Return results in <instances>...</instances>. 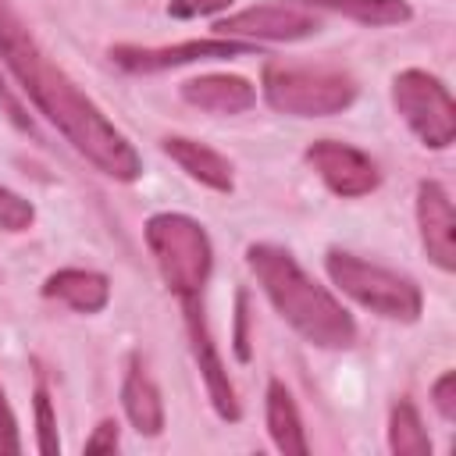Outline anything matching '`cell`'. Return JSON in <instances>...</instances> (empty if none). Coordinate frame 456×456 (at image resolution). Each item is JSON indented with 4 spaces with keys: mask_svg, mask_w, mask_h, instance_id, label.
<instances>
[{
    "mask_svg": "<svg viewBox=\"0 0 456 456\" xmlns=\"http://www.w3.org/2000/svg\"><path fill=\"white\" fill-rule=\"evenodd\" d=\"M0 57L21 82L25 96L39 107V114L96 171L114 182H135L142 175V160L125 132L114 128V121H107V114L78 89V82L39 46L11 0H0Z\"/></svg>",
    "mask_w": 456,
    "mask_h": 456,
    "instance_id": "6da1fadb",
    "label": "cell"
},
{
    "mask_svg": "<svg viewBox=\"0 0 456 456\" xmlns=\"http://www.w3.org/2000/svg\"><path fill=\"white\" fill-rule=\"evenodd\" d=\"M246 267L253 271V278L260 281L264 296L281 314V321L310 346L349 349L356 342L353 314L324 285H317L289 249L271 242H253L246 246Z\"/></svg>",
    "mask_w": 456,
    "mask_h": 456,
    "instance_id": "7a4b0ae2",
    "label": "cell"
},
{
    "mask_svg": "<svg viewBox=\"0 0 456 456\" xmlns=\"http://www.w3.org/2000/svg\"><path fill=\"white\" fill-rule=\"evenodd\" d=\"M150 256L164 278V285L185 299V296H203V285L214 267V246L207 228L189 217V214H153L142 228Z\"/></svg>",
    "mask_w": 456,
    "mask_h": 456,
    "instance_id": "3957f363",
    "label": "cell"
},
{
    "mask_svg": "<svg viewBox=\"0 0 456 456\" xmlns=\"http://www.w3.org/2000/svg\"><path fill=\"white\" fill-rule=\"evenodd\" d=\"M264 100L292 118H328L346 110L356 100L353 75L338 68H310L267 61L264 68Z\"/></svg>",
    "mask_w": 456,
    "mask_h": 456,
    "instance_id": "277c9868",
    "label": "cell"
},
{
    "mask_svg": "<svg viewBox=\"0 0 456 456\" xmlns=\"http://www.w3.org/2000/svg\"><path fill=\"white\" fill-rule=\"evenodd\" d=\"M324 267H328V278L349 299L367 306L370 314L388 317V321H417L420 317L424 296H420L413 278H406L399 271H388L381 264H370V260H363L356 253H346V249H328Z\"/></svg>",
    "mask_w": 456,
    "mask_h": 456,
    "instance_id": "5b68a950",
    "label": "cell"
},
{
    "mask_svg": "<svg viewBox=\"0 0 456 456\" xmlns=\"http://www.w3.org/2000/svg\"><path fill=\"white\" fill-rule=\"evenodd\" d=\"M392 103L399 118L410 125V132L428 150H449L456 139V103L442 78L406 68L392 78Z\"/></svg>",
    "mask_w": 456,
    "mask_h": 456,
    "instance_id": "8992f818",
    "label": "cell"
},
{
    "mask_svg": "<svg viewBox=\"0 0 456 456\" xmlns=\"http://www.w3.org/2000/svg\"><path fill=\"white\" fill-rule=\"evenodd\" d=\"M214 32L224 36V39L246 36V39H264V43H296V39H306V36L321 32V18L299 0L256 4V7H246V11H235V14L221 18L214 25Z\"/></svg>",
    "mask_w": 456,
    "mask_h": 456,
    "instance_id": "52a82bcc",
    "label": "cell"
},
{
    "mask_svg": "<svg viewBox=\"0 0 456 456\" xmlns=\"http://www.w3.org/2000/svg\"><path fill=\"white\" fill-rule=\"evenodd\" d=\"M182 303V314H185V331H189V349H192V360L207 381V395L217 410L221 420H239L242 417V406H239V395H235V385L228 378V367L210 338V328H207V314H203V296H185L178 299Z\"/></svg>",
    "mask_w": 456,
    "mask_h": 456,
    "instance_id": "ba28073f",
    "label": "cell"
},
{
    "mask_svg": "<svg viewBox=\"0 0 456 456\" xmlns=\"http://www.w3.org/2000/svg\"><path fill=\"white\" fill-rule=\"evenodd\" d=\"M249 50H253V43L214 36V39H189V43H175V46H114L110 61L121 71L153 75V71H167V68H182V64H196V61L246 57Z\"/></svg>",
    "mask_w": 456,
    "mask_h": 456,
    "instance_id": "9c48e42d",
    "label": "cell"
},
{
    "mask_svg": "<svg viewBox=\"0 0 456 456\" xmlns=\"http://www.w3.org/2000/svg\"><path fill=\"white\" fill-rule=\"evenodd\" d=\"M306 164L321 175V182L342 196V200H356L378 189L381 175L374 167V160L367 153H360L356 146L335 142V139H317L306 146Z\"/></svg>",
    "mask_w": 456,
    "mask_h": 456,
    "instance_id": "30bf717a",
    "label": "cell"
},
{
    "mask_svg": "<svg viewBox=\"0 0 456 456\" xmlns=\"http://www.w3.org/2000/svg\"><path fill=\"white\" fill-rule=\"evenodd\" d=\"M417 224H420V242L428 256L442 267H456V217H452V200L442 182L424 178L417 185Z\"/></svg>",
    "mask_w": 456,
    "mask_h": 456,
    "instance_id": "8fae6325",
    "label": "cell"
},
{
    "mask_svg": "<svg viewBox=\"0 0 456 456\" xmlns=\"http://www.w3.org/2000/svg\"><path fill=\"white\" fill-rule=\"evenodd\" d=\"M182 100L207 114H242L256 103V89L242 75H200L182 82Z\"/></svg>",
    "mask_w": 456,
    "mask_h": 456,
    "instance_id": "7c38bea8",
    "label": "cell"
},
{
    "mask_svg": "<svg viewBox=\"0 0 456 456\" xmlns=\"http://www.w3.org/2000/svg\"><path fill=\"white\" fill-rule=\"evenodd\" d=\"M43 296L46 299H61L64 306L78 310V314H100L110 299V281L100 271H86V267H61L43 281Z\"/></svg>",
    "mask_w": 456,
    "mask_h": 456,
    "instance_id": "4fadbf2b",
    "label": "cell"
},
{
    "mask_svg": "<svg viewBox=\"0 0 456 456\" xmlns=\"http://www.w3.org/2000/svg\"><path fill=\"white\" fill-rule=\"evenodd\" d=\"M160 150L189 175V178H196V182H203V185H210L214 192H232V164H228V157H221L217 150H210V146H203V142H196V139H185V135H167L164 142H160Z\"/></svg>",
    "mask_w": 456,
    "mask_h": 456,
    "instance_id": "5bb4252c",
    "label": "cell"
},
{
    "mask_svg": "<svg viewBox=\"0 0 456 456\" xmlns=\"http://www.w3.org/2000/svg\"><path fill=\"white\" fill-rule=\"evenodd\" d=\"M121 406L132 420V428L146 438L160 435L164 431V399H160V388L153 385V378L146 374V367L139 360H132L128 374H125V385H121Z\"/></svg>",
    "mask_w": 456,
    "mask_h": 456,
    "instance_id": "9a60e30c",
    "label": "cell"
},
{
    "mask_svg": "<svg viewBox=\"0 0 456 456\" xmlns=\"http://www.w3.org/2000/svg\"><path fill=\"white\" fill-rule=\"evenodd\" d=\"M267 431H271V442L278 445V452H285V456H306L310 452L299 410H296V403L281 381L267 385Z\"/></svg>",
    "mask_w": 456,
    "mask_h": 456,
    "instance_id": "2e32d148",
    "label": "cell"
},
{
    "mask_svg": "<svg viewBox=\"0 0 456 456\" xmlns=\"http://www.w3.org/2000/svg\"><path fill=\"white\" fill-rule=\"evenodd\" d=\"M299 4L338 11L360 25H399V21H410L413 14L406 0H299Z\"/></svg>",
    "mask_w": 456,
    "mask_h": 456,
    "instance_id": "e0dca14e",
    "label": "cell"
},
{
    "mask_svg": "<svg viewBox=\"0 0 456 456\" xmlns=\"http://www.w3.org/2000/svg\"><path fill=\"white\" fill-rule=\"evenodd\" d=\"M388 449L395 456H431V438L410 399H399L388 413Z\"/></svg>",
    "mask_w": 456,
    "mask_h": 456,
    "instance_id": "ac0fdd59",
    "label": "cell"
},
{
    "mask_svg": "<svg viewBox=\"0 0 456 456\" xmlns=\"http://www.w3.org/2000/svg\"><path fill=\"white\" fill-rule=\"evenodd\" d=\"M36 442H39V452L43 456H57L61 452V438H57V417H53V403H50V392L46 385L39 381L36 385Z\"/></svg>",
    "mask_w": 456,
    "mask_h": 456,
    "instance_id": "d6986e66",
    "label": "cell"
},
{
    "mask_svg": "<svg viewBox=\"0 0 456 456\" xmlns=\"http://www.w3.org/2000/svg\"><path fill=\"white\" fill-rule=\"evenodd\" d=\"M32 221H36V207L25 196H18L14 189L0 185V228L4 232H25Z\"/></svg>",
    "mask_w": 456,
    "mask_h": 456,
    "instance_id": "ffe728a7",
    "label": "cell"
},
{
    "mask_svg": "<svg viewBox=\"0 0 456 456\" xmlns=\"http://www.w3.org/2000/svg\"><path fill=\"white\" fill-rule=\"evenodd\" d=\"M431 399H435V410L442 413V420H456V370H445L431 385Z\"/></svg>",
    "mask_w": 456,
    "mask_h": 456,
    "instance_id": "44dd1931",
    "label": "cell"
},
{
    "mask_svg": "<svg viewBox=\"0 0 456 456\" xmlns=\"http://www.w3.org/2000/svg\"><path fill=\"white\" fill-rule=\"evenodd\" d=\"M0 452H21V438H18V420H14V410L4 395V385H0Z\"/></svg>",
    "mask_w": 456,
    "mask_h": 456,
    "instance_id": "7402d4cb",
    "label": "cell"
},
{
    "mask_svg": "<svg viewBox=\"0 0 456 456\" xmlns=\"http://www.w3.org/2000/svg\"><path fill=\"white\" fill-rule=\"evenodd\" d=\"M232 0H171L167 11L171 18H203V14H217L224 11Z\"/></svg>",
    "mask_w": 456,
    "mask_h": 456,
    "instance_id": "603a6c76",
    "label": "cell"
},
{
    "mask_svg": "<svg viewBox=\"0 0 456 456\" xmlns=\"http://www.w3.org/2000/svg\"><path fill=\"white\" fill-rule=\"evenodd\" d=\"M118 449V420H100L86 438V452H114Z\"/></svg>",
    "mask_w": 456,
    "mask_h": 456,
    "instance_id": "cb8c5ba5",
    "label": "cell"
},
{
    "mask_svg": "<svg viewBox=\"0 0 456 456\" xmlns=\"http://www.w3.org/2000/svg\"><path fill=\"white\" fill-rule=\"evenodd\" d=\"M235 353L239 360H249V346H246V296L239 292V321H235Z\"/></svg>",
    "mask_w": 456,
    "mask_h": 456,
    "instance_id": "d4e9b609",
    "label": "cell"
}]
</instances>
